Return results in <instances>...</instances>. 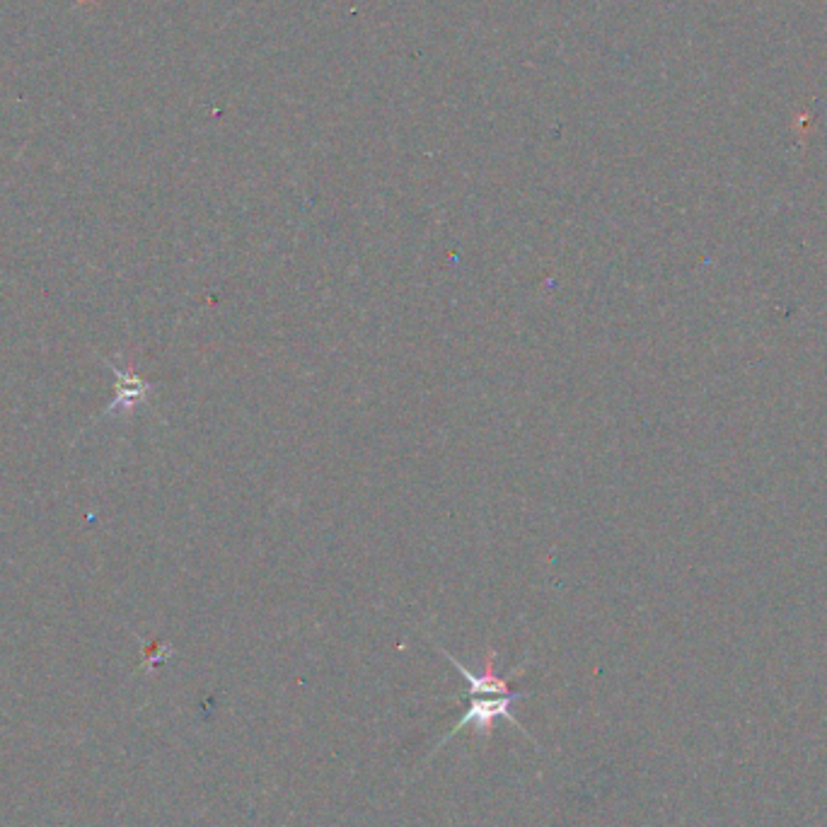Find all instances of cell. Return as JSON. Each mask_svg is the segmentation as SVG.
<instances>
[{
    "instance_id": "6da1fadb",
    "label": "cell",
    "mask_w": 827,
    "mask_h": 827,
    "mask_svg": "<svg viewBox=\"0 0 827 827\" xmlns=\"http://www.w3.org/2000/svg\"><path fill=\"white\" fill-rule=\"evenodd\" d=\"M520 697H525L523 692H513V695H506V697H491V699H477V697H472V702H470V707H467V711H465V716H462L460 719V724H455L453 728H450V733H445V738L441 740V743L436 745V750H433V753L429 755V760L433 755L438 753V750L443 748L445 743H448L450 738L453 736H458V733L462 731V728L465 726H474L477 728L479 733H482V736H487V733L491 731V728H494V724H496V719H506V721H511L513 726L516 728H520V733H523L525 738H530V733L525 731L523 726L518 724L516 719H513V711H511V707H513V702H516V699H520ZM532 740V738H530ZM426 760V762H429Z\"/></svg>"
},
{
    "instance_id": "7a4b0ae2",
    "label": "cell",
    "mask_w": 827,
    "mask_h": 827,
    "mask_svg": "<svg viewBox=\"0 0 827 827\" xmlns=\"http://www.w3.org/2000/svg\"><path fill=\"white\" fill-rule=\"evenodd\" d=\"M438 649H441L443 656L448 658V661L460 670L462 678L467 680V695H470V697H477V695H499V697L513 695V692H511V678H513V675H518V673H513L511 678H508V675H506V678H503V675H496V670H494V656H496V653L494 651L487 653V661H484L482 673H472V670H467L465 665L458 661V658H453V653L445 651L443 646H438Z\"/></svg>"
},
{
    "instance_id": "3957f363",
    "label": "cell",
    "mask_w": 827,
    "mask_h": 827,
    "mask_svg": "<svg viewBox=\"0 0 827 827\" xmlns=\"http://www.w3.org/2000/svg\"><path fill=\"white\" fill-rule=\"evenodd\" d=\"M114 373H117L119 383H117V399H114L112 407H124V409H131L136 407V404H141L143 399H146V392H148V383L146 380L138 378L136 373L129 368H114Z\"/></svg>"
}]
</instances>
